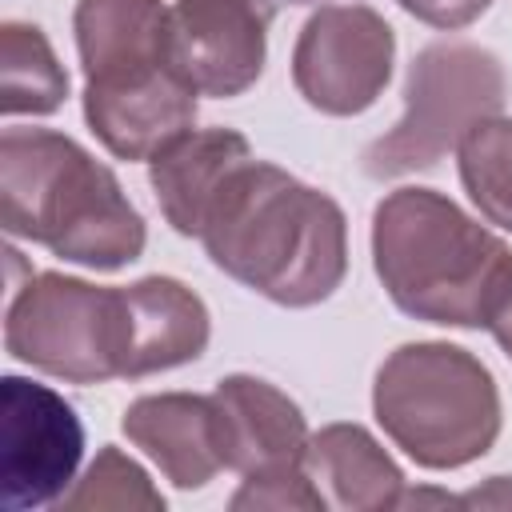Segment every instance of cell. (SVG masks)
Masks as SVG:
<instances>
[{
    "instance_id": "1",
    "label": "cell",
    "mask_w": 512,
    "mask_h": 512,
    "mask_svg": "<svg viewBox=\"0 0 512 512\" xmlns=\"http://www.w3.org/2000/svg\"><path fill=\"white\" fill-rule=\"evenodd\" d=\"M200 244L208 260L280 308L328 300L348 272L344 208L268 160H244L216 196Z\"/></svg>"
},
{
    "instance_id": "2",
    "label": "cell",
    "mask_w": 512,
    "mask_h": 512,
    "mask_svg": "<svg viewBox=\"0 0 512 512\" xmlns=\"http://www.w3.org/2000/svg\"><path fill=\"white\" fill-rule=\"evenodd\" d=\"M84 120L116 160H152L196 124L200 92L176 64L172 4L76 0Z\"/></svg>"
},
{
    "instance_id": "3",
    "label": "cell",
    "mask_w": 512,
    "mask_h": 512,
    "mask_svg": "<svg viewBox=\"0 0 512 512\" xmlns=\"http://www.w3.org/2000/svg\"><path fill=\"white\" fill-rule=\"evenodd\" d=\"M0 220L8 236L92 272H116L148 244V224L116 172L56 128H4Z\"/></svg>"
},
{
    "instance_id": "4",
    "label": "cell",
    "mask_w": 512,
    "mask_h": 512,
    "mask_svg": "<svg viewBox=\"0 0 512 512\" xmlns=\"http://www.w3.org/2000/svg\"><path fill=\"white\" fill-rule=\"evenodd\" d=\"M372 268L404 316L440 328H488L512 248L452 196L404 184L372 208Z\"/></svg>"
},
{
    "instance_id": "5",
    "label": "cell",
    "mask_w": 512,
    "mask_h": 512,
    "mask_svg": "<svg viewBox=\"0 0 512 512\" xmlns=\"http://www.w3.org/2000/svg\"><path fill=\"white\" fill-rule=\"evenodd\" d=\"M372 412L384 436L428 472H452L488 456L504 428L492 368L448 340L392 348L372 380Z\"/></svg>"
},
{
    "instance_id": "6",
    "label": "cell",
    "mask_w": 512,
    "mask_h": 512,
    "mask_svg": "<svg viewBox=\"0 0 512 512\" xmlns=\"http://www.w3.org/2000/svg\"><path fill=\"white\" fill-rule=\"evenodd\" d=\"M508 100L500 56L472 40L424 44L404 80V116L360 152L368 180H400L436 168L460 148L472 124L496 116Z\"/></svg>"
},
{
    "instance_id": "7",
    "label": "cell",
    "mask_w": 512,
    "mask_h": 512,
    "mask_svg": "<svg viewBox=\"0 0 512 512\" xmlns=\"http://www.w3.org/2000/svg\"><path fill=\"white\" fill-rule=\"evenodd\" d=\"M4 352L64 384L124 380V292L68 272H28L4 308Z\"/></svg>"
},
{
    "instance_id": "8",
    "label": "cell",
    "mask_w": 512,
    "mask_h": 512,
    "mask_svg": "<svg viewBox=\"0 0 512 512\" xmlns=\"http://www.w3.org/2000/svg\"><path fill=\"white\" fill-rule=\"evenodd\" d=\"M396 32L368 4H320L292 44V88L324 116L368 112L392 80Z\"/></svg>"
},
{
    "instance_id": "9",
    "label": "cell",
    "mask_w": 512,
    "mask_h": 512,
    "mask_svg": "<svg viewBox=\"0 0 512 512\" xmlns=\"http://www.w3.org/2000/svg\"><path fill=\"white\" fill-rule=\"evenodd\" d=\"M84 456L76 408L48 384L8 372L0 380V500L8 512L68 496Z\"/></svg>"
},
{
    "instance_id": "10",
    "label": "cell",
    "mask_w": 512,
    "mask_h": 512,
    "mask_svg": "<svg viewBox=\"0 0 512 512\" xmlns=\"http://www.w3.org/2000/svg\"><path fill=\"white\" fill-rule=\"evenodd\" d=\"M272 20L260 0H172L176 64L200 96H244L264 72Z\"/></svg>"
},
{
    "instance_id": "11",
    "label": "cell",
    "mask_w": 512,
    "mask_h": 512,
    "mask_svg": "<svg viewBox=\"0 0 512 512\" xmlns=\"http://www.w3.org/2000/svg\"><path fill=\"white\" fill-rule=\"evenodd\" d=\"M120 428L128 444H136L160 468V476L180 492H196L228 468L220 408L212 396H200V392L136 396L124 408Z\"/></svg>"
},
{
    "instance_id": "12",
    "label": "cell",
    "mask_w": 512,
    "mask_h": 512,
    "mask_svg": "<svg viewBox=\"0 0 512 512\" xmlns=\"http://www.w3.org/2000/svg\"><path fill=\"white\" fill-rule=\"evenodd\" d=\"M212 400L220 408L224 464L240 476L300 468L308 452V420L300 404L264 376L232 372L216 380Z\"/></svg>"
},
{
    "instance_id": "13",
    "label": "cell",
    "mask_w": 512,
    "mask_h": 512,
    "mask_svg": "<svg viewBox=\"0 0 512 512\" xmlns=\"http://www.w3.org/2000/svg\"><path fill=\"white\" fill-rule=\"evenodd\" d=\"M124 292V380H144L204 356L212 340L208 304L176 276H144Z\"/></svg>"
},
{
    "instance_id": "14",
    "label": "cell",
    "mask_w": 512,
    "mask_h": 512,
    "mask_svg": "<svg viewBox=\"0 0 512 512\" xmlns=\"http://www.w3.org/2000/svg\"><path fill=\"white\" fill-rule=\"evenodd\" d=\"M244 160H252V144L236 128H188L148 160V184L176 236L200 240L216 196Z\"/></svg>"
},
{
    "instance_id": "15",
    "label": "cell",
    "mask_w": 512,
    "mask_h": 512,
    "mask_svg": "<svg viewBox=\"0 0 512 512\" xmlns=\"http://www.w3.org/2000/svg\"><path fill=\"white\" fill-rule=\"evenodd\" d=\"M304 472L312 476L324 508L336 512H384L400 508L404 472L388 456V448L364 424H324L308 436Z\"/></svg>"
},
{
    "instance_id": "16",
    "label": "cell",
    "mask_w": 512,
    "mask_h": 512,
    "mask_svg": "<svg viewBox=\"0 0 512 512\" xmlns=\"http://www.w3.org/2000/svg\"><path fill=\"white\" fill-rule=\"evenodd\" d=\"M0 112L4 116H52L68 100V72L56 60L40 24L8 20L0 28Z\"/></svg>"
},
{
    "instance_id": "17",
    "label": "cell",
    "mask_w": 512,
    "mask_h": 512,
    "mask_svg": "<svg viewBox=\"0 0 512 512\" xmlns=\"http://www.w3.org/2000/svg\"><path fill=\"white\" fill-rule=\"evenodd\" d=\"M456 168L476 212L512 232V116H488L468 128L456 148Z\"/></svg>"
},
{
    "instance_id": "18",
    "label": "cell",
    "mask_w": 512,
    "mask_h": 512,
    "mask_svg": "<svg viewBox=\"0 0 512 512\" xmlns=\"http://www.w3.org/2000/svg\"><path fill=\"white\" fill-rule=\"evenodd\" d=\"M64 508L80 512V508H112V512H132V508H164V492L152 484V476L116 444H104L96 452V460L84 468V476H76L72 492L60 500Z\"/></svg>"
},
{
    "instance_id": "19",
    "label": "cell",
    "mask_w": 512,
    "mask_h": 512,
    "mask_svg": "<svg viewBox=\"0 0 512 512\" xmlns=\"http://www.w3.org/2000/svg\"><path fill=\"white\" fill-rule=\"evenodd\" d=\"M232 512H320L324 496L316 492L312 476L300 468H280V472H260V476H244L240 488L228 500Z\"/></svg>"
},
{
    "instance_id": "20",
    "label": "cell",
    "mask_w": 512,
    "mask_h": 512,
    "mask_svg": "<svg viewBox=\"0 0 512 512\" xmlns=\"http://www.w3.org/2000/svg\"><path fill=\"white\" fill-rule=\"evenodd\" d=\"M408 16H416L420 24L428 28H440V32H460L468 24H476L496 0H396Z\"/></svg>"
},
{
    "instance_id": "21",
    "label": "cell",
    "mask_w": 512,
    "mask_h": 512,
    "mask_svg": "<svg viewBox=\"0 0 512 512\" xmlns=\"http://www.w3.org/2000/svg\"><path fill=\"white\" fill-rule=\"evenodd\" d=\"M484 332H488V336L496 340V348L512 360V268H508V280H504V288H500V300H496V308H492Z\"/></svg>"
},
{
    "instance_id": "22",
    "label": "cell",
    "mask_w": 512,
    "mask_h": 512,
    "mask_svg": "<svg viewBox=\"0 0 512 512\" xmlns=\"http://www.w3.org/2000/svg\"><path fill=\"white\" fill-rule=\"evenodd\" d=\"M456 500L468 508H476V504L480 508H512V476H488V484H480Z\"/></svg>"
}]
</instances>
